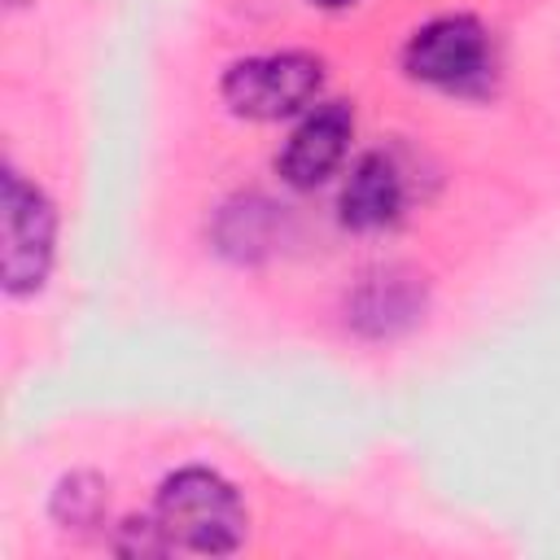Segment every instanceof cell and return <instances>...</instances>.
I'll use <instances>...</instances> for the list:
<instances>
[{"instance_id": "obj_1", "label": "cell", "mask_w": 560, "mask_h": 560, "mask_svg": "<svg viewBox=\"0 0 560 560\" xmlns=\"http://www.w3.org/2000/svg\"><path fill=\"white\" fill-rule=\"evenodd\" d=\"M153 516L171 547H188L206 556L236 551L245 538V503L210 468H179L175 477H166Z\"/></svg>"}, {"instance_id": "obj_2", "label": "cell", "mask_w": 560, "mask_h": 560, "mask_svg": "<svg viewBox=\"0 0 560 560\" xmlns=\"http://www.w3.org/2000/svg\"><path fill=\"white\" fill-rule=\"evenodd\" d=\"M52 241H57V214L48 197L26 184L18 171H4L0 184V276L13 298H26L44 284L52 267Z\"/></svg>"}, {"instance_id": "obj_3", "label": "cell", "mask_w": 560, "mask_h": 560, "mask_svg": "<svg viewBox=\"0 0 560 560\" xmlns=\"http://www.w3.org/2000/svg\"><path fill=\"white\" fill-rule=\"evenodd\" d=\"M324 83V66L306 52H271L245 57L223 74V101L241 118H284L315 101Z\"/></svg>"}, {"instance_id": "obj_4", "label": "cell", "mask_w": 560, "mask_h": 560, "mask_svg": "<svg viewBox=\"0 0 560 560\" xmlns=\"http://www.w3.org/2000/svg\"><path fill=\"white\" fill-rule=\"evenodd\" d=\"M402 61L411 79L455 88L486 66V31L472 18H433L411 35Z\"/></svg>"}, {"instance_id": "obj_5", "label": "cell", "mask_w": 560, "mask_h": 560, "mask_svg": "<svg viewBox=\"0 0 560 560\" xmlns=\"http://www.w3.org/2000/svg\"><path fill=\"white\" fill-rule=\"evenodd\" d=\"M354 136V118L341 101L319 105L284 144L280 153V175L293 188H315L319 179H328L337 171V162L346 158V144Z\"/></svg>"}, {"instance_id": "obj_6", "label": "cell", "mask_w": 560, "mask_h": 560, "mask_svg": "<svg viewBox=\"0 0 560 560\" xmlns=\"http://www.w3.org/2000/svg\"><path fill=\"white\" fill-rule=\"evenodd\" d=\"M398 206H402V184L394 162L381 153L359 158V166L341 188V223L354 232H372V228H385L398 214Z\"/></svg>"}, {"instance_id": "obj_7", "label": "cell", "mask_w": 560, "mask_h": 560, "mask_svg": "<svg viewBox=\"0 0 560 560\" xmlns=\"http://www.w3.org/2000/svg\"><path fill=\"white\" fill-rule=\"evenodd\" d=\"M101 503H105V490H101L96 477H66L57 499H52V512L70 529V525H92Z\"/></svg>"}, {"instance_id": "obj_8", "label": "cell", "mask_w": 560, "mask_h": 560, "mask_svg": "<svg viewBox=\"0 0 560 560\" xmlns=\"http://www.w3.org/2000/svg\"><path fill=\"white\" fill-rule=\"evenodd\" d=\"M315 4H328V9H337V4H350V0H315Z\"/></svg>"}]
</instances>
